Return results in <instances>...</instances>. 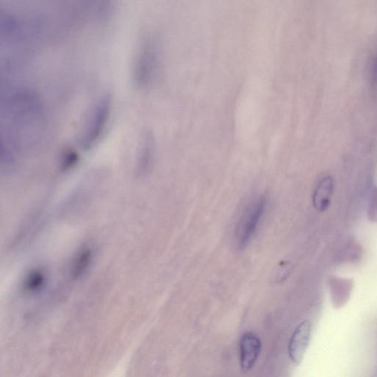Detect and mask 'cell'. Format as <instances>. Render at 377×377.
Instances as JSON below:
<instances>
[{"label":"cell","instance_id":"cell-1","mask_svg":"<svg viewBox=\"0 0 377 377\" xmlns=\"http://www.w3.org/2000/svg\"><path fill=\"white\" fill-rule=\"evenodd\" d=\"M1 111L2 162L10 166L40 141L45 115L38 97L26 91L7 94Z\"/></svg>","mask_w":377,"mask_h":377},{"label":"cell","instance_id":"cell-2","mask_svg":"<svg viewBox=\"0 0 377 377\" xmlns=\"http://www.w3.org/2000/svg\"><path fill=\"white\" fill-rule=\"evenodd\" d=\"M111 101L105 95L97 101L87 117L81 132L80 145L82 148L90 149L99 141L110 118Z\"/></svg>","mask_w":377,"mask_h":377},{"label":"cell","instance_id":"cell-3","mask_svg":"<svg viewBox=\"0 0 377 377\" xmlns=\"http://www.w3.org/2000/svg\"><path fill=\"white\" fill-rule=\"evenodd\" d=\"M266 207V199L260 198L251 204L241 218L236 230V242L245 248L255 234Z\"/></svg>","mask_w":377,"mask_h":377},{"label":"cell","instance_id":"cell-4","mask_svg":"<svg viewBox=\"0 0 377 377\" xmlns=\"http://www.w3.org/2000/svg\"><path fill=\"white\" fill-rule=\"evenodd\" d=\"M312 332V324L309 320H305L296 328L292 335L288 353L291 360L300 364L307 347L310 343Z\"/></svg>","mask_w":377,"mask_h":377},{"label":"cell","instance_id":"cell-5","mask_svg":"<svg viewBox=\"0 0 377 377\" xmlns=\"http://www.w3.org/2000/svg\"><path fill=\"white\" fill-rule=\"evenodd\" d=\"M261 341L257 335L248 332L240 343L241 367L243 371H248L255 367L261 352Z\"/></svg>","mask_w":377,"mask_h":377},{"label":"cell","instance_id":"cell-6","mask_svg":"<svg viewBox=\"0 0 377 377\" xmlns=\"http://www.w3.org/2000/svg\"><path fill=\"white\" fill-rule=\"evenodd\" d=\"M156 145L155 138L150 133H147L143 138L141 145L138 149L136 159V174L138 176L147 175L152 169L155 162Z\"/></svg>","mask_w":377,"mask_h":377},{"label":"cell","instance_id":"cell-7","mask_svg":"<svg viewBox=\"0 0 377 377\" xmlns=\"http://www.w3.org/2000/svg\"><path fill=\"white\" fill-rule=\"evenodd\" d=\"M330 297L335 308H341L351 297L353 283L351 279L332 277L329 283Z\"/></svg>","mask_w":377,"mask_h":377},{"label":"cell","instance_id":"cell-8","mask_svg":"<svg viewBox=\"0 0 377 377\" xmlns=\"http://www.w3.org/2000/svg\"><path fill=\"white\" fill-rule=\"evenodd\" d=\"M333 192V180L331 177H326L320 181L313 195L314 207L319 212H325L329 208Z\"/></svg>","mask_w":377,"mask_h":377},{"label":"cell","instance_id":"cell-9","mask_svg":"<svg viewBox=\"0 0 377 377\" xmlns=\"http://www.w3.org/2000/svg\"><path fill=\"white\" fill-rule=\"evenodd\" d=\"M92 259V251L90 248L83 249L76 259L73 266L72 275L74 278H78L83 273H85L90 264H91Z\"/></svg>","mask_w":377,"mask_h":377},{"label":"cell","instance_id":"cell-10","mask_svg":"<svg viewBox=\"0 0 377 377\" xmlns=\"http://www.w3.org/2000/svg\"><path fill=\"white\" fill-rule=\"evenodd\" d=\"M46 281V276L43 271L35 270L27 277L24 289L29 292H36L43 288Z\"/></svg>","mask_w":377,"mask_h":377},{"label":"cell","instance_id":"cell-11","mask_svg":"<svg viewBox=\"0 0 377 377\" xmlns=\"http://www.w3.org/2000/svg\"><path fill=\"white\" fill-rule=\"evenodd\" d=\"M368 217L370 221L377 223V187H375L371 194L368 208Z\"/></svg>","mask_w":377,"mask_h":377}]
</instances>
